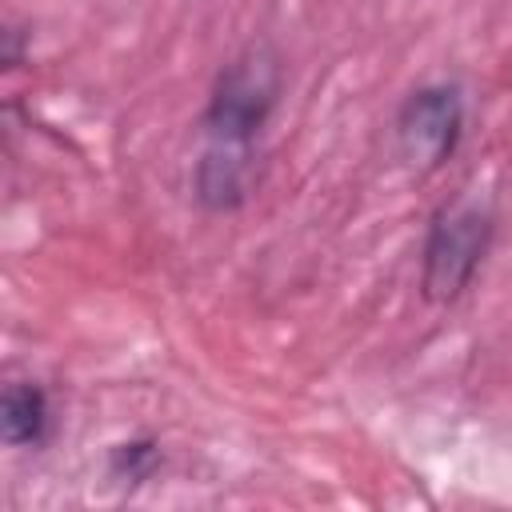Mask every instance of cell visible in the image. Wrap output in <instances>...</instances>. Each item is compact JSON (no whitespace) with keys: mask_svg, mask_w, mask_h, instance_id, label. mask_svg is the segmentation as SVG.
<instances>
[{"mask_svg":"<svg viewBox=\"0 0 512 512\" xmlns=\"http://www.w3.org/2000/svg\"><path fill=\"white\" fill-rule=\"evenodd\" d=\"M252 188V144L208 140L196 164V200L212 212H232L248 200Z\"/></svg>","mask_w":512,"mask_h":512,"instance_id":"cell-4","label":"cell"},{"mask_svg":"<svg viewBox=\"0 0 512 512\" xmlns=\"http://www.w3.org/2000/svg\"><path fill=\"white\" fill-rule=\"evenodd\" d=\"M52 428L48 392L32 380H12L0 396V432L8 448H40Z\"/></svg>","mask_w":512,"mask_h":512,"instance_id":"cell-5","label":"cell"},{"mask_svg":"<svg viewBox=\"0 0 512 512\" xmlns=\"http://www.w3.org/2000/svg\"><path fill=\"white\" fill-rule=\"evenodd\" d=\"M496 216L480 200H452L432 216L424 256H420V292L428 304H452L464 296L492 248Z\"/></svg>","mask_w":512,"mask_h":512,"instance_id":"cell-1","label":"cell"},{"mask_svg":"<svg viewBox=\"0 0 512 512\" xmlns=\"http://www.w3.org/2000/svg\"><path fill=\"white\" fill-rule=\"evenodd\" d=\"M160 444L148 440V436H136V440H124L108 452V476L116 484H144L156 468H160Z\"/></svg>","mask_w":512,"mask_h":512,"instance_id":"cell-6","label":"cell"},{"mask_svg":"<svg viewBox=\"0 0 512 512\" xmlns=\"http://www.w3.org/2000/svg\"><path fill=\"white\" fill-rule=\"evenodd\" d=\"M280 56L268 44H248L240 56H232L208 96L204 108V132L208 140H232V144H256L264 120L272 116L280 100Z\"/></svg>","mask_w":512,"mask_h":512,"instance_id":"cell-2","label":"cell"},{"mask_svg":"<svg viewBox=\"0 0 512 512\" xmlns=\"http://www.w3.org/2000/svg\"><path fill=\"white\" fill-rule=\"evenodd\" d=\"M396 156L408 172L428 176L444 168L464 136V96L456 84H424L416 88L392 124Z\"/></svg>","mask_w":512,"mask_h":512,"instance_id":"cell-3","label":"cell"}]
</instances>
